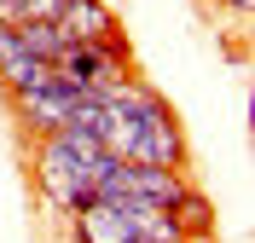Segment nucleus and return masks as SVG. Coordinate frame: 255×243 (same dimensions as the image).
I'll return each instance as SVG.
<instances>
[{
  "label": "nucleus",
  "instance_id": "nucleus-1",
  "mask_svg": "<svg viewBox=\"0 0 255 243\" xmlns=\"http://www.w3.org/2000/svg\"><path fill=\"white\" fill-rule=\"evenodd\" d=\"M99 162H105V151H99L93 133H81V128H58V133H47V139L29 145L35 185H41V197H47L58 214H76V209L93 203Z\"/></svg>",
  "mask_w": 255,
  "mask_h": 243
},
{
  "label": "nucleus",
  "instance_id": "nucleus-2",
  "mask_svg": "<svg viewBox=\"0 0 255 243\" xmlns=\"http://www.w3.org/2000/svg\"><path fill=\"white\" fill-rule=\"evenodd\" d=\"M133 168H186V133H180V116L162 93L145 98V116H139V139L128 151Z\"/></svg>",
  "mask_w": 255,
  "mask_h": 243
},
{
  "label": "nucleus",
  "instance_id": "nucleus-3",
  "mask_svg": "<svg viewBox=\"0 0 255 243\" xmlns=\"http://www.w3.org/2000/svg\"><path fill=\"white\" fill-rule=\"evenodd\" d=\"M76 98H81V93L58 87V76H52L47 87L12 93V104H17V122H23V133H29V139H47V133L70 128V110H76Z\"/></svg>",
  "mask_w": 255,
  "mask_h": 243
},
{
  "label": "nucleus",
  "instance_id": "nucleus-4",
  "mask_svg": "<svg viewBox=\"0 0 255 243\" xmlns=\"http://www.w3.org/2000/svg\"><path fill=\"white\" fill-rule=\"evenodd\" d=\"M52 23H58V35L70 41V47H99V41H122V29H116V12L105 6V0H64Z\"/></svg>",
  "mask_w": 255,
  "mask_h": 243
},
{
  "label": "nucleus",
  "instance_id": "nucleus-5",
  "mask_svg": "<svg viewBox=\"0 0 255 243\" xmlns=\"http://www.w3.org/2000/svg\"><path fill=\"white\" fill-rule=\"evenodd\" d=\"M47 81H52V64L23 52L17 23H0V87L6 93H29V87H47Z\"/></svg>",
  "mask_w": 255,
  "mask_h": 243
},
{
  "label": "nucleus",
  "instance_id": "nucleus-6",
  "mask_svg": "<svg viewBox=\"0 0 255 243\" xmlns=\"http://www.w3.org/2000/svg\"><path fill=\"white\" fill-rule=\"evenodd\" d=\"M168 214H174L180 238H197V243H215V209H209V197L197 191V185H186V191L168 203Z\"/></svg>",
  "mask_w": 255,
  "mask_h": 243
},
{
  "label": "nucleus",
  "instance_id": "nucleus-7",
  "mask_svg": "<svg viewBox=\"0 0 255 243\" xmlns=\"http://www.w3.org/2000/svg\"><path fill=\"white\" fill-rule=\"evenodd\" d=\"M17 41H23V52L41 58V64H58V52L70 47V41L58 35V23H17Z\"/></svg>",
  "mask_w": 255,
  "mask_h": 243
},
{
  "label": "nucleus",
  "instance_id": "nucleus-8",
  "mask_svg": "<svg viewBox=\"0 0 255 243\" xmlns=\"http://www.w3.org/2000/svg\"><path fill=\"white\" fill-rule=\"evenodd\" d=\"M64 0H0V23H52Z\"/></svg>",
  "mask_w": 255,
  "mask_h": 243
},
{
  "label": "nucleus",
  "instance_id": "nucleus-9",
  "mask_svg": "<svg viewBox=\"0 0 255 243\" xmlns=\"http://www.w3.org/2000/svg\"><path fill=\"white\" fill-rule=\"evenodd\" d=\"M209 6H221V12H232V17H250V0H209Z\"/></svg>",
  "mask_w": 255,
  "mask_h": 243
},
{
  "label": "nucleus",
  "instance_id": "nucleus-10",
  "mask_svg": "<svg viewBox=\"0 0 255 243\" xmlns=\"http://www.w3.org/2000/svg\"><path fill=\"white\" fill-rule=\"evenodd\" d=\"M180 243H197V238H180Z\"/></svg>",
  "mask_w": 255,
  "mask_h": 243
}]
</instances>
